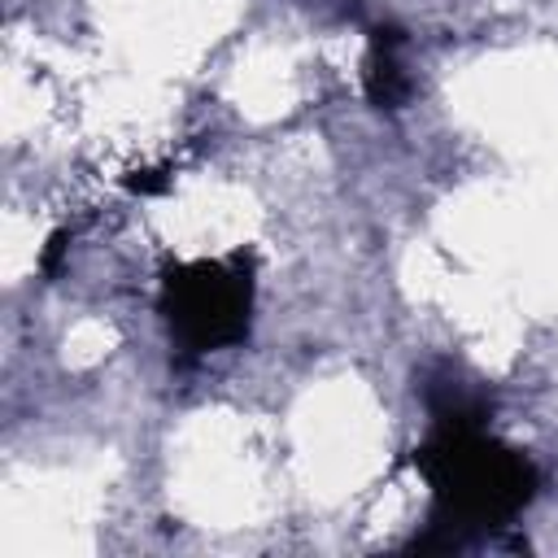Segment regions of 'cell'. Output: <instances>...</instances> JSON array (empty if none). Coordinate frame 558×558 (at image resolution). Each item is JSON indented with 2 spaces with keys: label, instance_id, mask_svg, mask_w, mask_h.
Masks as SVG:
<instances>
[{
  "label": "cell",
  "instance_id": "obj_1",
  "mask_svg": "<svg viewBox=\"0 0 558 558\" xmlns=\"http://www.w3.org/2000/svg\"><path fill=\"white\" fill-rule=\"evenodd\" d=\"M432 484V523L418 549H462L475 536L506 527L536 497V466L493 440L484 418H436L432 440L414 453Z\"/></svg>",
  "mask_w": 558,
  "mask_h": 558
},
{
  "label": "cell",
  "instance_id": "obj_2",
  "mask_svg": "<svg viewBox=\"0 0 558 558\" xmlns=\"http://www.w3.org/2000/svg\"><path fill=\"white\" fill-rule=\"evenodd\" d=\"M161 318L170 327V344L183 357H205L240 344L253 318V262L244 253H231L166 270Z\"/></svg>",
  "mask_w": 558,
  "mask_h": 558
},
{
  "label": "cell",
  "instance_id": "obj_3",
  "mask_svg": "<svg viewBox=\"0 0 558 558\" xmlns=\"http://www.w3.org/2000/svg\"><path fill=\"white\" fill-rule=\"evenodd\" d=\"M405 35L397 26H375L371 31V57H366V96L375 109L392 113L410 100V74L401 65Z\"/></svg>",
  "mask_w": 558,
  "mask_h": 558
}]
</instances>
